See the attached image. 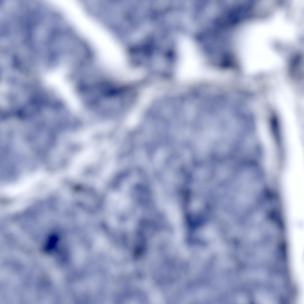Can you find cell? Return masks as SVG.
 Instances as JSON below:
<instances>
[{"label":"cell","mask_w":304,"mask_h":304,"mask_svg":"<svg viewBox=\"0 0 304 304\" xmlns=\"http://www.w3.org/2000/svg\"><path fill=\"white\" fill-rule=\"evenodd\" d=\"M179 72L185 78L195 77L202 72L200 56L195 45L190 40L184 39L180 45Z\"/></svg>","instance_id":"obj_1"}]
</instances>
